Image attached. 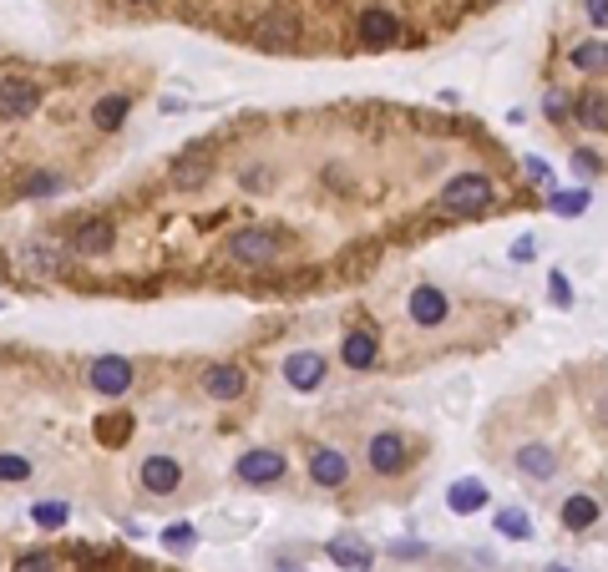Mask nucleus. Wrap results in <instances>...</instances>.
Listing matches in <instances>:
<instances>
[{"label": "nucleus", "mask_w": 608, "mask_h": 572, "mask_svg": "<svg viewBox=\"0 0 608 572\" xmlns=\"http://www.w3.org/2000/svg\"><path fill=\"white\" fill-rule=\"evenodd\" d=\"M568 61L583 71V76H608V41H578L568 51Z\"/></svg>", "instance_id": "nucleus-21"}, {"label": "nucleus", "mask_w": 608, "mask_h": 572, "mask_svg": "<svg viewBox=\"0 0 608 572\" xmlns=\"http://www.w3.org/2000/svg\"><path fill=\"white\" fill-rule=\"evenodd\" d=\"M588 203H593V198H588V188H568V193H553V198H548V208H553L558 218H583V213H588Z\"/></svg>", "instance_id": "nucleus-24"}, {"label": "nucleus", "mask_w": 608, "mask_h": 572, "mask_svg": "<svg viewBox=\"0 0 608 572\" xmlns=\"http://www.w3.org/2000/svg\"><path fill=\"white\" fill-rule=\"evenodd\" d=\"M71 254H82V259H102V254H112V243H117V228L107 223V218H82L71 228Z\"/></svg>", "instance_id": "nucleus-9"}, {"label": "nucleus", "mask_w": 608, "mask_h": 572, "mask_svg": "<svg viewBox=\"0 0 608 572\" xmlns=\"http://www.w3.org/2000/svg\"><path fill=\"white\" fill-rule=\"evenodd\" d=\"M553 572H568V567H553Z\"/></svg>", "instance_id": "nucleus-40"}, {"label": "nucleus", "mask_w": 608, "mask_h": 572, "mask_svg": "<svg viewBox=\"0 0 608 572\" xmlns=\"http://www.w3.org/2000/svg\"><path fill=\"white\" fill-rule=\"evenodd\" d=\"M391 557H426V542H391Z\"/></svg>", "instance_id": "nucleus-37"}, {"label": "nucleus", "mask_w": 608, "mask_h": 572, "mask_svg": "<svg viewBox=\"0 0 608 572\" xmlns=\"http://www.w3.org/2000/svg\"><path fill=\"white\" fill-rule=\"evenodd\" d=\"M127 431H132V416H112V421H97V436H102V446H122V441H127Z\"/></svg>", "instance_id": "nucleus-29"}, {"label": "nucleus", "mask_w": 608, "mask_h": 572, "mask_svg": "<svg viewBox=\"0 0 608 572\" xmlns=\"http://www.w3.org/2000/svg\"><path fill=\"white\" fill-rule=\"evenodd\" d=\"M522 173H527L532 183H548V188H553V168H548L543 157H522Z\"/></svg>", "instance_id": "nucleus-35"}, {"label": "nucleus", "mask_w": 608, "mask_h": 572, "mask_svg": "<svg viewBox=\"0 0 608 572\" xmlns=\"http://www.w3.org/2000/svg\"><path fill=\"white\" fill-rule=\"evenodd\" d=\"M198 385H203V395H208V400L228 405V400H239V395L249 390V375H244V365H208Z\"/></svg>", "instance_id": "nucleus-13"}, {"label": "nucleus", "mask_w": 608, "mask_h": 572, "mask_svg": "<svg viewBox=\"0 0 608 572\" xmlns=\"http://www.w3.org/2000/svg\"><path fill=\"white\" fill-rule=\"evenodd\" d=\"M583 6H588V21L598 31H608V0H583Z\"/></svg>", "instance_id": "nucleus-36"}, {"label": "nucleus", "mask_w": 608, "mask_h": 572, "mask_svg": "<svg viewBox=\"0 0 608 572\" xmlns=\"http://www.w3.org/2000/svg\"><path fill=\"white\" fill-rule=\"evenodd\" d=\"M36 107H41V81H26V76H0V117L26 122Z\"/></svg>", "instance_id": "nucleus-7"}, {"label": "nucleus", "mask_w": 608, "mask_h": 572, "mask_svg": "<svg viewBox=\"0 0 608 572\" xmlns=\"http://www.w3.org/2000/svg\"><path fill=\"white\" fill-rule=\"evenodd\" d=\"M598 522V502L588 497V492H573L568 502H563V527L568 532H588Z\"/></svg>", "instance_id": "nucleus-22"}, {"label": "nucleus", "mask_w": 608, "mask_h": 572, "mask_svg": "<svg viewBox=\"0 0 608 572\" xmlns=\"http://www.w3.org/2000/svg\"><path fill=\"white\" fill-rule=\"evenodd\" d=\"M441 213H451V218H477V213H487L492 203H497V188H492V178L487 173H456L446 188H441Z\"/></svg>", "instance_id": "nucleus-1"}, {"label": "nucleus", "mask_w": 608, "mask_h": 572, "mask_svg": "<svg viewBox=\"0 0 608 572\" xmlns=\"http://www.w3.org/2000/svg\"><path fill=\"white\" fill-rule=\"evenodd\" d=\"M228 259L244 264V269H264V264H274V259H279V233L264 228V223H254V228H234V233H228Z\"/></svg>", "instance_id": "nucleus-2"}, {"label": "nucleus", "mask_w": 608, "mask_h": 572, "mask_svg": "<svg viewBox=\"0 0 608 572\" xmlns=\"http://www.w3.org/2000/svg\"><path fill=\"white\" fill-rule=\"evenodd\" d=\"M593 421H598V426H608V395H603V400L593 405Z\"/></svg>", "instance_id": "nucleus-39"}, {"label": "nucleus", "mask_w": 608, "mask_h": 572, "mask_svg": "<svg viewBox=\"0 0 608 572\" xmlns=\"http://www.w3.org/2000/svg\"><path fill=\"white\" fill-rule=\"evenodd\" d=\"M310 481L325 486V492H340V486H350V456L340 446H315L310 451Z\"/></svg>", "instance_id": "nucleus-10"}, {"label": "nucleus", "mask_w": 608, "mask_h": 572, "mask_svg": "<svg viewBox=\"0 0 608 572\" xmlns=\"http://www.w3.org/2000/svg\"><path fill=\"white\" fill-rule=\"evenodd\" d=\"M193 542H198L193 522H173V527H163V547H168V552H193Z\"/></svg>", "instance_id": "nucleus-27"}, {"label": "nucleus", "mask_w": 608, "mask_h": 572, "mask_svg": "<svg viewBox=\"0 0 608 572\" xmlns=\"http://www.w3.org/2000/svg\"><path fill=\"white\" fill-rule=\"evenodd\" d=\"M137 486L147 497H173L178 486H183V466L173 461V456H142V466H137Z\"/></svg>", "instance_id": "nucleus-6"}, {"label": "nucleus", "mask_w": 608, "mask_h": 572, "mask_svg": "<svg viewBox=\"0 0 608 572\" xmlns=\"http://www.w3.org/2000/svg\"><path fill=\"white\" fill-rule=\"evenodd\" d=\"M446 507H451L456 517H472V512H482V507H487V486H482L477 476L451 481V486H446Z\"/></svg>", "instance_id": "nucleus-17"}, {"label": "nucleus", "mask_w": 608, "mask_h": 572, "mask_svg": "<svg viewBox=\"0 0 608 572\" xmlns=\"http://www.w3.org/2000/svg\"><path fill=\"white\" fill-rule=\"evenodd\" d=\"M360 41L365 46H396L401 41V21L386 6H370V11H360Z\"/></svg>", "instance_id": "nucleus-16"}, {"label": "nucleus", "mask_w": 608, "mask_h": 572, "mask_svg": "<svg viewBox=\"0 0 608 572\" xmlns=\"http://www.w3.org/2000/svg\"><path fill=\"white\" fill-rule=\"evenodd\" d=\"M26 476H31V461H26V456H16V451H6V456H0V486L26 481Z\"/></svg>", "instance_id": "nucleus-28"}, {"label": "nucleus", "mask_w": 608, "mask_h": 572, "mask_svg": "<svg viewBox=\"0 0 608 572\" xmlns=\"http://www.w3.org/2000/svg\"><path fill=\"white\" fill-rule=\"evenodd\" d=\"M497 532L512 537V542H532V522H527L522 507H502V512H497Z\"/></svg>", "instance_id": "nucleus-25"}, {"label": "nucleus", "mask_w": 608, "mask_h": 572, "mask_svg": "<svg viewBox=\"0 0 608 572\" xmlns=\"http://www.w3.org/2000/svg\"><path fill=\"white\" fill-rule=\"evenodd\" d=\"M11 572H56V557H51V552H41V547H36V552H21V557H16V567H11Z\"/></svg>", "instance_id": "nucleus-31"}, {"label": "nucleus", "mask_w": 608, "mask_h": 572, "mask_svg": "<svg viewBox=\"0 0 608 572\" xmlns=\"http://www.w3.org/2000/svg\"><path fill=\"white\" fill-rule=\"evenodd\" d=\"M512 461H517V471H522V476H532V481H553V476H558V466H563V461H558V451H553L548 441H522Z\"/></svg>", "instance_id": "nucleus-15"}, {"label": "nucleus", "mask_w": 608, "mask_h": 572, "mask_svg": "<svg viewBox=\"0 0 608 572\" xmlns=\"http://www.w3.org/2000/svg\"><path fill=\"white\" fill-rule=\"evenodd\" d=\"M325 552H330V562H335V567H345V572H375V552H370V547H365V537H355V532L330 537V542H325Z\"/></svg>", "instance_id": "nucleus-14"}, {"label": "nucleus", "mask_w": 608, "mask_h": 572, "mask_svg": "<svg viewBox=\"0 0 608 572\" xmlns=\"http://www.w3.org/2000/svg\"><path fill=\"white\" fill-rule=\"evenodd\" d=\"M46 193H61V178L56 173H36L21 183V198H46Z\"/></svg>", "instance_id": "nucleus-30"}, {"label": "nucleus", "mask_w": 608, "mask_h": 572, "mask_svg": "<svg viewBox=\"0 0 608 572\" xmlns=\"http://www.w3.org/2000/svg\"><path fill=\"white\" fill-rule=\"evenodd\" d=\"M132 380H137V370H132V360H127V355H97V360L87 365V385H92L97 395H107V400L127 395V390H132Z\"/></svg>", "instance_id": "nucleus-4"}, {"label": "nucleus", "mask_w": 608, "mask_h": 572, "mask_svg": "<svg viewBox=\"0 0 608 572\" xmlns=\"http://www.w3.org/2000/svg\"><path fill=\"white\" fill-rule=\"evenodd\" d=\"M127 112H132V97H127V92H107V97H97V107H92V127H97V132H117V127L127 122Z\"/></svg>", "instance_id": "nucleus-19"}, {"label": "nucleus", "mask_w": 608, "mask_h": 572, "mask_svg": "<svg viewBox=\"0 0 608 572\" xmlns=\"http://www.w3.org/2000/svg\"><path fill=\"white\" fill-rule=\"evenodd\" d=\"M573 173H578V178L603 173V157H598V152H588V147H578V152H573Z\"/></svg>", "instance_id": "nucleus-34"}, {"label": "nucleus", "mask_w": 608, "mask_h": 572, "mask_svg": "<svg viewBox=\"0 0 608 572\" xmlns=\"http://www.w3.org/2000/svg\"><path fill=\"white\" fill-rule=\"evenodd\" d=\"M406 314H411V324H421V330H436V324H446V314H451V299L436 284H416L411 299H406Z\"/></svg>", "instance_id": "nucleus-11"}, {"label": "nucleus", "mask_w": 608, "mask_h": 572, "mask_svg": "<svg viewBox=\"0 0 608 572\" xmlns=\"http://www.w3.org/2000/svg\"><path fill=\"white\" fill-rule=\"evenodd\" d=\"M543 117H548V122H568V117H573V102H568L563 92H548V97H543Z\"/></svg>", "instance_id": "nucleus-33"}, {"label": "nucleus", "mask_w": 608, "mask_h": 572, "mask_svg": "<svg viewBox=\"0 0 608 572\" xmlns=\"http://www.w3.org/2000/svg\"><path fill=\"white\" fill-rule=\"evenodd\" d=\"M284 471H289V461H284V451H274V446H249V451L234 461V476H239L244 486H279Z\"/></svg>", "instance_id": "nucleus-3"}, {"label": "nucleus", "mask_w": 608, "mask_h": 572, "mask_svg": "<svg viewBox=\"0 0 608 572\" xmlns=\"http://www.w3.org/2000/svg\"><path fill=\"white\" fill-rule=\"evenodd\" d=\"M279 370H284V385L289 390H320L325 375H330V365H325L320 350H294V355H284Z\"/></svg>", "instance_id": "nucleus-8"}, {"label": "nucleus", "mask_w": 608, "mask_h": 572, "mask_svg": "<svg viewBox=\"0 0 608 572\" xmlns=\"http://www.w3.org/2000/svg\"><path fill=\"white\" fill-rule=\"evenodd\" d=\"M548 294H553V304H558V309H573V284H568V274H563V269H553V274H548Z\"/></svg>", "instance_id": "nucleus-32"}, {"label": "nucleus", "mask_w": 608, "mask_h": 572, "mask_svg": "<svg viewBox=\"0 0 608 572\" xmlns=\"http://www.w3.org/2000/svg\"><path fill=\"white\" fill-rule=\"evenodd\" d=\"M573 122L588 127V132H608V97L603 92H583L573 102Z\"/></svg>", "instance_id": "nucleus-20"}, {"label": "nucleus", "mask_w": 608, "mask_h": 572, "mask_svg": "<svg viewBox=\"0 0 608 572\" xmlns=\"http://www.w3.org/2000/svg\"><path fill=\"white\" fill-rule=\"evenodd\" d=\"M31 522L46 527V532H56V527L71 522V507H66V502H36V507H31Z\"/></svg>", "instance_id": "nucleus-26"}, {"label": "nucleus", "mask_w": 608, "mask_h": 572, "mask_svg": "<svg viewBox=\"0 0 608 572\" xmlns=\"http://www.w3.org/2000/svg\"><path fill=\"white\" fill-rule=\"evenodd\" d=\"M365 461H370V471H375V476H396V471H406L411 446H406V436H401V431H375V436L365 441Z\"/></svg>", "instance_id": "nucleus-5"}, {"label": "nucleus", "mask_w": 608, "mask_h": 572, "mask_svg": "<svg viewBox=\"0 0 608 572\" xmlns=\"http://www.w3.org/2000/svg\"><path fill=\"white\" fill-rule=\"evenodd\" d=\"M208 173H213L208 162H203L198 152H188V157H178V168H173V183H178V188H203V183H208Z\"/></svg>", "instance_id": "nucleus-23"}, {"label": "nucleus", "mask_w": 608, "mask_h": 572, "mask_svg": "<svg viewBox=\"0 0 608 572\" xmlns=\"http://www.w3.org/2000/svg\"><path fill=\"white\" fill-rule=\"evenodd\" d=\"M254 41H259V46H269V51H284V46H294V41H299V21H294V16H284V11H274V16H264V21H259Z\"/></svg>", "instance_id": "nucleus-18"}, {"label": "nucleus", "mask_w": 608, "mask_h": 572, "mask_svg": "<svg viewBox=\"0 0 608 572\" xmlns=\"http://www.w3.org/2000/svg\"><path fill=\"white\" fill-rule=\"evenodd\" d=\"M532 254H538V249H532V238H517V249H512V259H517V264H527Z\"/></svg>", "instance_id": "nucleus-38"}, {"label": "nucleus", "mask_w": 608, "mask_h": 572, "mask_svg": "<svg viewBox=\"0 0 608 572\" xmlns=\"http://www.w3.org/2000/svg\"><path fill=\"white\" fill-rule=\"evenodd\" d=\"M340 360H345V370H375V360H380V335L370 330V324H355V330H345V335H340Z\"/></svg>", "instance_id": "nucleus-12"}]
</instances>
